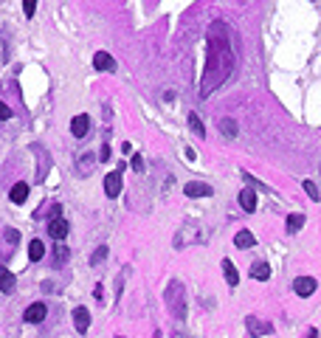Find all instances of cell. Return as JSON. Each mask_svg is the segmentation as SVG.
<instances>
[{"instance_id":"cell-1","label":"cell","mask_w":321,"mask_h":338,"mask_svg":"<svg viewBox=\"0 0 321 338\" xmlns=\"http://www.w3.org/2000/svg\"><path fill=\"white\" fill-rule=\"evenodd\" d=\"M166 302H169V310H172L175 319H183L186 316V299H183V285L181 282H172L169 290H166Z\"/></svg>"},{"instance_id":"cell-2","label":"cell","mask_w":321,"mask_h":338,"mask_svg":"<svg viewBox=\"0 0 321 338\" xmlns=\"http://www.w3.org/2000/svg\"><path fill=\"white\" fill-rule=\"evenodd\" d=\"M68 220H62V217H51V223H48V234L57 240V243H62L65 237H68Z\"/></svg>"},{"instance_id":"cell-3","label":"cell","mask_w":321,"mask_h":338,"mask_svg":"<svg viewBox=\"0 0 321 338\" xmlns=\"http://www.w3.org/2000/svg\"><path fill=\"white\" fill-rule=\"evenodd\" d=\"M45 313H48V307H45L43 302H34V304H28V307H26L23 319H26L28 324H40V321L45 319Z\"/></svg>"},{"instance_id":"cell-4","label":"cell","mask_w":321,"mask_h":338,"mask_svg":"<svg viewBox=\"0 0 321 338\" xmlns=\"http://www.w3.org/2000/svg\"><path fill=\"white\" fill-rule=\"evenodd\" d=\"M104 192H107V198H119L122 195V172L104 175Z\"/></svg>"},{"instance_id":"cell-5","label":"cell","mask_w":321,"mask_h":338,"mask_svg":"<svg viewBox=\"0 0 321 338\" xmlns=\"http://www.w3.org/2000/svg\"><path fill=\"white\" fill-rule=\"evenodd\" d=\"M293 290H296V296H302V299L304 296H313L316 293V279L313 276H299L293 282Z\"/></svg>"},{"instance_id":"cell-6","label":"cell","mask_w":321,"mask_h":338,"mask_svg":"<svg viewBox=\"0 0 321 338\" xmlns=\"http://www.w3.org/2000/svg\"><path fill=\"white\" fill-rule=\"evenodd\" d=\"M73 327H76V333H82V336L87 333V327H90V313H87V307H73Z\"/></svg>"},{"instance_id":"cell-7","label":"cell","mask_w":321,"mask_h":338,"mask_svg":"<svg viewBox=\"0 0 321 338\" xmlns=\"http://www.w3.org/2000/svg\"><path fill=\"white\" fill-rule=\"evenodd\" d=\"M87 130H90V119H87L85 113H82V116H73V122H70V133H73L76 138H85Z\"/></svg>"},{"instance_id":"cell-8","label":"cell","mask_w":321,"mask_h":338,"mask_svg":"<svg viewBox=\"0 0 321 338\" xmlns=\"http://www.w3.org/2000/svg\"><path fill=\"white\" fill-rule=\"evenodd\" d=\"M93 68H96V70H107V73H110V70H116V60L110 57V54L99 51V54L93 57Z\"/></svg>"},{"instance_id":"cell-9","label":"cell","mask_w":321,"mask_h":338,"mask_svg":"<svg viewBox=\"0 0 321 338\" xmlns=\"http://www.w3.org/2000/svg\"><path fill=\"white\" fill-rule=\"evenodd\" d=\"M14 285H17L14 273H11L9 268H3V265H0V290H3V293H14Z\"/></svg>"},{"instance_id":"cell-10","label":"cell","mask_w":321,"mask_h":338,"mask_svg":"<svg viewBox=\"0 0 321 338\" xmlns=\"http://www.w3.org/2000/svg\"><path fill=\"white\" fill-rule=\"evenodd\" d=\"M183 192H186L189 198H208V195H211V186H208V183H186Z\"/></svg>"},{"instance_id":"cell-11","label":"cell","mask_w":321,"mask_h":338,"mask_svg":"<svg viewBox=\"0 0 321 338\" xmlns=\"http://www.w3.org/2000/svg\"><path fill=\"white\" fill-rule=\"evenodd\" d=\"M223 273H226V282L231 287L240 285V270L234 268V262H231V260H223Z\"/></svg>"},{"instance_id":"cell-12","label":"cell","mask_w":321,"mask_h":338,"mask_svg":"<svg viewBox=\"0 0 321 338\" xmlns=\"http://www.w3.org/2000/svg\"><path fill=\"white\" fill-rule=\"evenodd\" d=\"M234 245L237 248H254V245H257V237L251 234V231H237V237H234Z\"/></svg>"},{"instance_id":"cell-13","label":"cell","mask_w":321,"mask_h":338,"mask_svg":"<svg viewBox=\"0 0 321 338\" xmlns=\"http://www.w3.org/2000/svg\"><path fill=\"white\" fill-rule=\"evenodd\" d=\"M240 206H243L245 211H254V208H257V192H254V189H243V192H240Z\"/></svg>"},{"instance_id":"cell-14","label":"cell","mask_w":321,"mask_h":338,"mask_svg":"<svg viewBox=\"0 0 321 338\" xmlns=\"http://www.w3.org/2000/svg\"><path fill=\"white\" fill-rule=\"evenodd\" d=\"M9 198H11V203H23V200L28 198V183H14L11 192H9Z\"/></svg>"},{"instance_id":"cell-15","label":"cell","mask_w":321,"mask_h":338,"mask_svg":"<svg viewBox=\"0 0 321 338\" xmlns=\"http://www.w3.org/2000/svg\"><path fill=\"white\" fill-rule=\"evenodd\" d=\"M251 276L254 279H262V282H265V279H268L270 276V265H268V262H254V265H251Z\"/></svg>"},{"instance_id":"cell-16","label":"cell","mask_w":321,"mask_h":338,"mask_svg":"<svg viewBox=\"0 0 321 338\" xmlns=\"http://www.w3.org/2000/svg\"><path fill=\"white\" fill-rule=\"evenodd\" d=\"M28 257H31V262L43 260V257H45V245H43V240H31V245H28Z\"/></svg>"},{"instance_id":"cell-17","label":"cell","mask_w":321,"mask_h":338,"mask_svg":"<svg viewBox=\"0 0 321 338\" xmlns=\"http://www.w3.org/2000/svg\"><path fill=\"white\" fill-rule=\"evenodd\" d=\"M304 220H307L304 214H290V217H287V231H290V234H296V231L304 225Z\"/></svg>"},{"instance_id":"cell-18","label":"cell","mask_w":321,"mask_h":338,"mask_svg":"<svg viewBox=\"0 0 321 338\" xmlns=\"http://www.w3.org/2000/svg\"><path fill=\"white\" fill-rule=\"evenodd\" d=\"M220 130H223V135H228V138H237V122L234 119H223V122H220Z\"/></svg>"},{"instance_id":"cell-19","label":"cell","mask_w":321,"mask_h":338,"mask_svg":"<svg viewBox=\"0 0 321 338\" xmlns=\"http://www.w3.org/2000/svg\"><path fill=\"white\" fill-rule=\"evenodd\" d=\"M248 327H251V336H262V333H270V327H259V321L248 316Z\"/></svg>"},{"instance_id":"cell-20","label":"cell","mask_w":321,"mask_h":338,"mask_svg":"<svg viewBox=\"0 0 321 338\" xmlns=\"http://www.w3.org/2000/svg\"><path fill=\"white\" fill-rule=\"evenodd\" d=\"M189 127H192V130H194V133H197L200 138L206 135V130H203V122H200V119H197V116H194V113H192V116H189Z\"/></svg>"},{"instance_id":"cell-21","label":"cell","mask_w":321,"mask_h":338,"mask_svg":"<svg viewBox=\"0 0 321 338\" xmlns=\"http://www.w3.org/2000/svg\"><path fill=\"white\" fill-rule=\"evenodd\" d=\"M34 11H37V0H23V14L34 17Z\"/></svg>"},{"instance_id":"cell-22","label":"cell","mask_w":321,"mask_h":338,"mask_svg":"<svg viewBox=\"0 0 321 338\" xmlns=\"http://www.w3.org/2000/svg\"><path fill=\"white\" fill-rule=\"evenodd\" d=\"M304 192L310 195V200H319V198H321V195H319V189H316V183H313V181H304Z\"/></svg>"},{"instance_id":"cell-23","label":"cell","mask_w":321,"mask_h":338,"mask_svg":"<svg viewBox=\"0 0 321 338\" xmlns=\"http://www.w3.org/2000/svg\"><path fill=\"white\" fill-rule=\"evenodd\" d=\"M54 257H57V262H65V260H68V248L57 243V248H54Z\"/></svg>"},{"instance_id":"cell-24","label":"cell","mask_w":321,"mask_h":338,"mask_svg":"<svg viewBox=\"0 0 321 338\" xmlns=\"http://www.w3.org/2000/svg\"><path fill=\"white\" fill-rule=\"evenodd\" d=\"M107 257V245H102V248H96V254H93V260H90V265H99V262Z\"/></svg>"},{"instance_id":"cell-25","label":"cell","mask_w":321,"mask_h":338,"mask_svg":"<svg viewBox=\"0 0 321 338\" xmlns=\"http://www.w3.org/2000/svg\"><path fill=\"white\" fill-rule=\"evenodd\" d=\"M132 169H135V172H144V158L141 155H132Z\"/></svg>"},{"instance_id":"cell-26","label":"cell","mask_w":321,"mask_h":338,"mask_svg":"<svg viewBox=\"0 0 321 338\" xmlns=\"http://www.w3.org/2000/svg\"><path fill=\"white\" fill-rule=\"evenodd\" d=\"M6 119H11V110H9V104L0 102V122H6Z\"/></svg>"},{"instance_id":"cell-27","label":"cell","mask_w":321,"mask_h":338,"mask_svg":"<svg viewBox=\"0 0 321 338\" xmlns=\"http://www.w3.org/2000/svg\"><path fill=\"white\" fill-rule=\"evenodd\" d=\"M99 158H102V161H107V158H110V149H107V147H102V152H99Z\"/></svg>"},{"instance_id":"cell-28","label":"cell","mask_w":321,"mask_h":338,"mask_svg":"<svg viewBox=\"0 0 321 338\" xmlns=\"http://www.w3.org/2000/svg\"><path fill=\"white\" fill-rule=\"evenodd\" d=\"M307 338H319V330H310V336Z\"/></svg>"}]
</instances>
